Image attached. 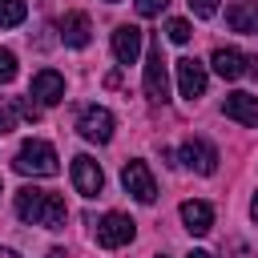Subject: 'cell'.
Wrapping results in <instances>:
<instances>
[{"label": "cell", "mask_w": 258, "mask_h": 258, "mask_svg": "<svg viewBox=\"0 0 258 258\" xmlns=\"http://www.w3.org/2000/svg\"><path fill=\"white\" fill-rule=\"evenodd\" d=\"M16 218L32 222V226H44V230H60L64 218H69V206H64L60 194H48V189H36V185H20L16 189Z\"/></svg>", "instance_id": "1"}, {"label": "cell", "mask_w": 258, "mask_h": 258, "mask_svg": "<svg viewBox=\"0 0 258 258\" xmlns=\"http://www.w3.org/2000/svg\"><path fill=\"white\" fill-rule=\"evenodd\" d=\"M20 173H32V177H52L60 165H56V149L40 137H28L20 149H16V161H12Z\"/></svg>", "instance_id": "2"}, {"label": "cell", "mask_w": 258, "mask_h": 258, "mask_svg": "<svg viewBox=\"0 0 258 258\" xmlns=\"http://www.w3.org/2000/svg\"><path fill=\"white\" fill-rule=\"evenodd\" d=\"M145 93L149 101L165 105L169 101V69H165V56H161V44L153 40L149 52H145Z\"/></svg>", "instance_id": "3"}, {"label": "cell", "mask_w": 258, "mask_h": 258, "mask_svg": "<svg viewBox=\"0 0 258 258\" xmlns=\"http://www.w3.org/2000/svg\"><path fill=\"white\" fill-rule=\"evenodd\" d=\"M121 185H125V194H133L141 206H153V202H157V181H153V173H149L145 161H125V165H121Z\"/></svg>", "instance_id": "4"}, {"label": "cell", "mask_w": 258, "mask_h": 258, "mask_svg": "<svg viewBox=\"0 0 258 258\" xmlns=\"http://www.w3.org/2000/svg\"><path fill=\"white\" fill-rule=\"evenodd\" d=\"M77 129H81V137H85V141H97V145H105V141H113L117 117H113L105 105H89V109L77 117Z\"/></svg>", "instance_id": "5"}, {"label": "cell", "mask_w": 258, "mask_h": 258, "mask_svg": "<svg viewBox=\"0 0 258 258\" xmlns=\"http://www.w3.org/2000/svg\"><path fill=\"white\" fill-rule=\"evenodd\" d=\"M133 234H137V222H133V218H125V214H105V218L97 222V242H101L105 250L129 246V242H133Z\"/></svg>", "instance_id": "6"}, {"label": "cell", "mask_w": 258, "mask_h": 258, "mask_svg": "<svg viewBox=\"0 0 258 258\" xmlns=\"http://www.w3.org/2000/svg\"><path fill=\"white\" fill-rule=\"evenodd\" d=\"M177 157H181L185 169H194V173H202V177H210V173L218 169V149H214L210 141H202V137H189V141L177 149Z\"/></svg>", "instance_id": "7"}, {"label": "cell", "mask_w": 258, "mask_h": 258, "mask_svg": "<svg viewBox=\"0 0 258 258\" xmlns=\"http://www.w3.org/2000/svg\"><path fill=\"white\" fill-rule=\"evenodd\" d=\"M73 185H77L81 198H101L105 173H101V165H97L89 153H77V157H73Z\"/></svg>", "instance_id": "8"}, {"label": "cell", "mask_w": 258, "mask_h": 258, "mask_svg": "<svg viewBox=\"0 0 258 258\" xmlns=\"http://www.w3.org/2000/svg\"><path fill=\"white\" fill-rule=\"evenodd\" d=\"M173 73H177V89H181L185 101H198V97L206 93V64H202L198 56H181V60L173 64Z\"/></svg>", "instance_id": "9"}, {"label": "cell", "mask_w": 258, "mask_h": 258, "mask_svg": "<svg viewBox=\"0 0 258 258\" xmlns=\"http://www.w3.org/2000/svg\"><path fill=\"white\" fill-rule=\"evenodd\" d=\"M28 97H36V105H60V101H64V77H60L56 69H40V73L32 77Z\"/></svg>", "instance_id": "10"}, {"label": "cell", "mask_w": 258, "mask_h": 258, "mask_svg": "<svg viewBox=\"0 0 258 258\" xmlns=\"http://www.w3.org/2000/svg\"><path fill=\"white\" fill-rule=\"evenodd\" d=\"M113 56H117V64H133L141 56V28L137 24H117L113 28Z\"/></svg>", "instance_id": "11"}, {"label": "cell", "mask_w": 258, "mask_h": 258, "mask_svg": "<svg viewBox=\"0 0 258 258\" xmlns=\"http://www.w3.org/2000/svg\"><path fill=\"white\" fill-rule=\"evenodd\" d=\"M222 113L230 117V121H238V125H258V97L254 93H230L226 101H222Z\"/></svg>", "instance_id": "12"}, {"label": "cell", "mask_w": 258, "mask_h": 258, "mask_svg": "<svg viewBox=\"0 0 258 258\" xmlns=\"http://www.w3.org/2000/svg\"><path fill=\"white\" fill-rule=\"evenodd\" d=\"M226 24L242 36H254L258 32V0H234L226 8Z\"/></svg>", "instance_id": "13"}, {"label": "cell", "mask_w": 258, "mask_h": 258, "mask_svg": "<svg viewBox=\"0 0 258 258\" xmlns=\"http://www.w3.org/2000/svg\"><path fill=\"white\" fill-rule=\"evenodd\" d=\"M181 222H185V230H189V234H198V238H202V234H210V230H214V206H210V202H194V198H189V202H181Z\"/></svg>", "instance_id": "14"}, {"label": "cell", "mask_w": 258, "mask_h": 258, "mask_svg": "<svg viewBox=\"0 0 258 258\" xmlns=\"http://www.w3.org/2000/svg\"><path fill=\"white\" fill-rule=\"evenodd\" d=\"M60 40L73 44V48H85V44L93 40L89 16H85V12H64V20H60Z\"/></svg>", "instance_id": "15"}, {"label": "cell", "mask_w": 258, "mask_h": 258, "mask_svg": "<svg viewBox=\"0 0 258 258\" xmlns=\"http://www.w3.org/2000/svg\"><path fill=\"white\" fill-rule=\"evenodd\" d=\"M20 117L36 121V117H40V105H36V101H28V97H16V101H0V133L16 129V121H20Z\"/></svg>", "instance_id": "16"}, {"label": "cell", "mask_w": 258, "mask_h": 258, "mask_svg": "<svg viewBox=\"0 0 258 258\" xmlns=\"http://www.w3.org/2000/svg\"><path fill=\"white\" fill-rule=\"evenodd\" d=\"M210 64H214V73H218L222 81H238V77L246 73V56H242L238 48H218Z\"/></svg>", "instance_id": "17"}, {"label": "cell", "mask_w": 258, "mask_h": 258, "mask_svg": "<svg viewBox=\"0 0 258 258\" xmlns=\"http://www.w3.org/2000/svg\"><path fill=\"white\" fill-rule=\"evenodd\" d=\"M24 16H28L24 0H0V28H16V24H24Z\"/></svg>", "instance_id": "18"}, {"label": "cell", "mask_w": 258, "mask_h": 258, "mask_svg": "<svg viewBox=\"0 0 258 258\" xmlns=\"http://www.w3.org/2000/svg\"><path fill=\"white\" fill-rule=\"evenodd\" d=\"M165 36H169L173 44H185V40L194 36V28H189V20H181V16H173V20H165Z\"/></svg>", "instance_id": "19"}, {"label": "cell", "mask_w": 258, "mask_h": 258, "mask_svg": "<svg viewBox=\"0 0 258 258\" xmlns=\"http://www.w3.org/2000/svg\"><path fill=\"white\" fill-rule=\"evenodd\" d=\"M16 77V52L12 48H0V85H8Z\"/></svg>", "instance_id": "20"}, {"label": "cell", "mask_w": 258, "mask_h": 258, "mask_svg": "<svg viewBox=\"0 0 258 258\" xmlns=\"http://www.w3.org/2000/svg\"><path fill=\"white\" fill-rule=\"evenodd\" d=\"M185 4H189V12L202 16V20H210V16L218 12V0H185Z\"/></svg>", "instance_id": "21"}, {"label": "cell", "mask_w": 258, "mask_h": 258, "mask_svg": "<svg viewBox=\"0 0 258 258\" xmlns=\"http://www.w3.org/2000/svg\"><path fill=\"white\" fill-rule=\"evenodd\" d=\"M169 0H133V8H137V16H157L161 8H165Z\"/></svg>", "instance_id": "22"}, {"label": "cell", "mask_w": 258, "mask_h": 258, "mask_svg": "<svg viewBox=\"0 0 258 258\" xmlns=\"http://www.w3.org/2000/svg\"><path fill=\"white\" fill-rule=\"evenodd\" d=\"M230 258H254V254H250L242 242H234V246H230Z\"/></svg>", "instance_id": "23"}, {"label": "cell", "mask_w": 258, "mask_h": 258, "mask_svg": "<svg viewBox=\"0 0 258 258\" xmlns=\"http://www.w3.org/2000/svg\"><path fill=\"white\" fill-rule=\"evenodd\" d=\"M246 73H250V77L258 81V56H246Z\"/></svg>", "instance_id": "24"}, {"label": "cell", "mask_w": 258, "mask_h": 258, "mask_svg": "<svg viewBox=\"0 0 258 258\" xmlns=\"http://www.w3.org/2000/svg\"><path fill=\"white\" fill-rule=\"evenodd\" d=\"M250 218H254V222H258V194H254V198H250Z\"/></svg>", "instance_id": "25"}, {"label": "cell", "mask_w": 258, "mask_h": 258, "mask_svg": "<svg viewBox=\"0 0 258 258\" xmlns=\"http://www.w3.org/2000/svg\"><path fill=\"white\" fill-rule=\"evenodd\" d=\"M44 258H69V254H64V250H60V246H52V250H48V254H44Z\"/></svg>", "instance_id": "26"}, {"label": "cell", "mask_w": 258, "mask_h": 258, "mask_svg": "<svg viewBox=\"0 0 258 258\" xmlns=\"http://www.w3.org/2000/svg\"><path fill=\"white\" fill-rule=\"evenodd\" d=\"M185 258H210V250H189Z\"/></svg>", "instance_id": "27"}, {"label": "cell", "mask_w": 258, "mask_h": 258, "mask_svg": "<svg viewBox=\"0 0 258 258\" xmlns=\"http://www.w3.org/2000/svg\"><path fill=\"white\" fill-rule=\"evenodd\" d=\"M0 258H20L16 250H8V246H0Z\"/></svg>", "instance_id": "28"}, {"label": "cell", "mask_w": 258, "mask_h": 258, "mask_svg": "<svg viewBox=\"0 0 258 258\" xmlns=\"http://www.w3.org/2000/svg\"><path fill=\"white\" fill-rule=\"evenodd\" d=\"M109 4H117V0H109Z\"/></svg>", "instance_id": "29"}, {"label": "cell", "mask_w": 258, "mask_h": 258, "mask_svg": "<svg viewBox=\"0 0 258 258\" xmlns=\"http://www.w3.org/2000/svg\"><path fill=\"white\" fill-rule=\"evenodd\" d=\"M157 258H165V254H157Z\"/></svg>", "instance_id": "30"}]
</instances>
